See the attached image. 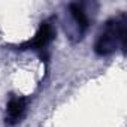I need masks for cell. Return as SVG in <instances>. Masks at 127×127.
Instances as JSON below:
<instances>
[{
	"instance_id": "1",
	"label": "cell",
	"mask_w": 127,
	"mask_h": 127,
	"mask_svg": "<svg viewBox=\"0 0 127 127\" xmlns=\"http://www.w3.org/2000/svg\"><path fill=\"white\" fill-rule=\"evenodd\" d=\"M126 40H127V17L126 14H121L105 23L102 32L96 39L94 52L100 57H106L114 54L118 48L121 51H126Z\"/></svg>"
},
{
	"instance_id": "2",
	"label": "cell",
	"mask_w": 127,
	"mask_h": 127,
	"mask_svg": "<svg viewBox=\"0 0 127 127\" xmlns=\"http://www.w3.org/2000/svg\"><path fill=\"white\" fill-rule=\"evenodd\" d=\"M55 39V27L51 21H43L36 32L34 37L27 40L26 43H21L18 48L20 49H33L39 52L42 58H46V49L51 45V42Z\"/></svg>"
},
{
	"instance_id": "3",
	"label": "cell",
	"mask_w": 127,
	"mask_h": 127,
	"mask_svg": "<svg viewBox=\"0 0 127 127\" xmlns=\"http://www.w3.org/2000/svg\"><path fill=\"white\" fill-rule=\"evenodd\" d=\"M26 111H27V99L20 96H12L6 106V124L8 126L18 124L24 118Z\"/></svg>"
},
{
	"instance_id": "4",
	"label": "cell",
	"mask_w": 127,
	"mask_h": 127,
	"mask_svg": "<svg viewBox=\"0 0 127 127\" xmlns=\"http://www.w3.org/2000/svg\"><path fill=\"white\" fill-rule=\"evenodd\" d=\"M69 14L72 17V21L75 23L78 39H81L90 26V18H88L87 12L84 11V5L82 3H70L69 5Z\"/></svg>"
}]
</instances>
